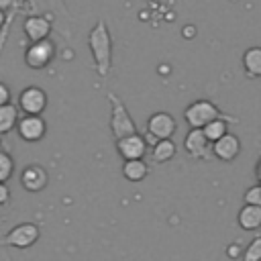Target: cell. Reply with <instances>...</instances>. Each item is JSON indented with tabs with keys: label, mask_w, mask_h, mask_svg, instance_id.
I'll list each match as a JSON object with an SVG mask.
<instances>
[{
	"label": "cell",
	"mask_w": 261,
	"mask_h": 261,
	"mask_svg": "<svg viewBox=\"0 0 261 261\" xmlns=\"http://www.w3.org/2000/svg\"><path fill=\"white\" fill-rule=\"evenodd\" d=\"M239 226L243 230H257L261 228V206H253V204H245L239 210Z\"/></svg>",
	"instance_id": "obj_14"
},
{
	"label": "cell",
	"mask_w": 261,
	"mask_h": 261,
	"mask_svg": "<svg viewBox=\"0 0 261 261\" xmlns=\"http://www.w3.org/2000/svg\"><path fill=\"white\" fill-rule=\"evenodd\" d=\"M49 184V173L45 171V167L33 163V165H27L22 171H20V186L31 192V194H37V192H43Z\"/></svg>",
	"instance_id": "obj_11"
},
{
	"label": "cell",
	"mask_w": 261,
	"mask_h": 261,
	"mask_svg": "<svg viewBox=\"0 0 261 261\" xmlns=\"http://www.w3.org/2000/svg\"><path fill=\"white\" fill-rule=\"evenodd\" d=\"M243 67L249 77L261 75V47H249L243 55Z\"/></svg>",
	"instance_id": "obj_18"
},
{
	"label": "cell",
	"mask_w": 261,
	"mask_h": 261,
	"mask_svg": "<svg viewBox=\"0 0 261 261\" xmlns=\"http://www.w3.org/2000/svg\"><path fill=\"white\" fill-rule=\"evenodd\" d=\"M177 153V147L171 139H161V141H155L153 143V149H151V157L155 163H167L175 157Z\"/></svg>",
	"instance_id": "obj_15"
},
{
	"label": "cell",
	"mask_w": 261,
	"mask_h": 261,
	"mask_svg": "<svg viewBox=\"0 0 261 261\" xmlns=\"http://www.w3.org/2000/svg\"><path fill=\"white\" fill-rule=\"evenodd\" d=\"M39 241V226L35 222H20L8 230L4 239H0V245L4 247H16V249H29Z\"/></svg>",
	"instance_id": "obj_4"
},
{
	"label": "cell",
	"mask_w": 261,
	"mask_h": 261,
	"mask_svg": "<svg viewBox=\"0 0 261 261\" xmlns=\"http://www.w3.org/2000/svg\"><path fill=\"white\" fill-rule=\"evenodd\" d=\"M255 175H257V179L261 181V159L257 161V167H255Z\"/></svg>",
	"instance_id": "obj_25"
},
{
	"label": "cell",
	"mask_w": 261,
	"mask_h": 261,
	"mask_svg": "<svg viewBox=\"0 0 261 261\" xmlns=\"http://www.w3.org/2000/svg\"><path fill=\"white\" fill-rule=\"evenodd\" d=\"M175 128H177V122L169 112H155L147 120V137L153 143L161 139H171Z\"/></svg>",
	"instance_id": "obj_6"
},
{
	"label": "cell",
	"mask_w": 261,
	"mask_h": 261,
	"mask_svg": "<svg viewBox=\"0 0 261 261\" xmlns=\"http://www.w3.org/2000/svg\"><path fill=\"white\" fill-rule=\"evenodd\" d=\"M243 261H261V237L253 239L247 245V249L243 253Z\"/></svg>",
	"instance_id": "obj_21"
},
{
	"label": "cell",
	"mask_w": 261,
	"mask_h": 261,
	"mask_svg": "<svg viewBox=\"0 0 261 261\" xmlns=\"http://www.w3.org/2000/svg\"><path fill=\"white\" fill-rule=\"evenodd\" d=\"M147 147H149V143H147V139L141 133H133V135L122 137V139L116 141V151H118V155L124 161H128V159H143L145 153H147Z\"/></svg>",
	"instance_id": "obj_9"
},
{
	"label": "cell",
	"mask_w": 261,
	"mask_h": 261,
	"mask_svg": "<svg viewBox=\"0 0 261 261\" xmlns=\"http://www.w3.org/2000/svg\"><path fill=\"white\" fill-rule=\"evenodd\" d=\"M241 153V141L237 135L226 133L222 135L218 141L212 143V155L224 163H230L232 159H237V155Z\"/></svg>",
	"instance_id": "obj_12"
},
{
	"label": "cell",
	"mask_w": 261,
	"mask_h": 261,
	"mask_svg": "<svg viewBox=\"0 0 261 261\" xmlns=\"http://www.w3.org/2000/svg\"><path fill=\"white\" fill-rule=\"evenodd\" d=\"M149 173V167L143 159H128L122 163V175L128 181H143Z\"/></svg>",
	"instance_id": "obj_17"
},
{
	"label": "cell",
	"mask_w": 261,
	"mask_h": 261,
	"mask_svg": "<svg viewBox=\"0 0 261 261\" xmlns=\"http://www.w3.org/2000/svg\"><path fill=\"white\" fill-rule=\"evenodd\" d=\"M245 204H253V206H261V184L253 186L245 192Z\"/></svg>",
	"instance_id": "obj_22"
},
{
	"label": "cell",
	"mask_w": 261,
	"mask_h": 261,
	"mask_svg": "<svg viewBox=\"0 0 261 261\" xmlns=\"http://www.w3.org/2000/svg\"><path fill=\"white\" fill-rule=\"evenodd\" d=\"M47 108V92L39 86H29L18 94V110L22 114H41Z\"/></svg>",
	"instance_id": "obj_8"
},
{
	"label": "cell",
	"mask_w": 261,
	"mask_h": 261,
	"mask_svg": "<svg viewBox=\"0 0 261 261\" xmlns=\"http://www.w3.org/2000/svg\"><path fill=\"white\" fill-rule=\"evenodd\" d=\"M8 102H10V90H8V86L4 82H0V106L8 104Z\"/></svg>",
	"instance_id": "obj_24"
},
{
	"label": "cell",
	"mask_w": 261,
	"mask_h": 261,
	"mask_svg": "<svg viewBox=\"0 0 261 261\" xmlns=\"http://www.w3.org/2000/svg\"><path fill=\"white\" fill-rule=\"evenodd\" d=\"M10 200V188L6 186V181H0V206H4Z\"/></svg>",
	"instance_id": "obj_23"
},
{
	"label": "cell",
	"mask_w": 261,
	"mask_h": 261,
	"mask_svg": "<svg viewBox=\"0 0 261 261\" xmlns=\"http://www.w3.org/2000/svg\"><path fill=\"white\" fill-rule=\"evenodd\" d=\"M12 171H14V161H12V157H10L6 151L0 149V181H8L10 175H12Z\"/></svg>",
	"instance_id": "obj_20"
},
{
	"label": "cell",
	"mask_w": 261,
	"mask_h": 261,
	"mask_svg": "<svg viewBox=\"0 0 261 261\" xmlns=\"http://www.w3.org/2000/svg\"><path fill=\"white\" fill-rule=\"evenodd\" d=\"M18 118H20L18 106H14L10 102L8 104H2L0 106V137L6 135V133H10V130H14Z\"/></svg>",
	"instance_id": "obj_16"
},
{
	"label": "cell",
	"mask_w": 261,
	"mask_h": 261,
	"mask_svg": "<svg viewBox=\"0 0 261 261\" xmlns=\"http://www.w3.org/2000/svg\"><path fill=\"white\" fill-rule=\"evenodd\" d=\"M184 149L194 159H206L212 155V143L206 139L202 128H192L184 139Z\"/></svg>",
	"instance_id": "obj_10"
},
{
	"label": "cell",
	"mask_w": 261,
	"mask_h": 261,
	"mask_svg": "<svg viewBox=\"0 0 261 261\" xmlns=\"http://www.w3.org/2000/svg\"><path fill=\"white\" fill-rule=\"evenodd\" d=\"M88 45L96 63V73L100 77H106L112 69V37L104 20H98L92 27L88 35Z\"/></svg>",
	"instance_id": "obj_1"
},
{
	"label": "cell",
	"mask_w": 261,
	"mask_h": 261,
	"mask_svg": "<svg viewBox=\"0 0 261 261\" xmlns=\"http://www.w3.org/2000/svg\"><path fill=\"white\" fill-rule=\"evenodd\" d=\"M4 24V12H2V8H0V27Z\"/></svg>",
	"instance_id": "obj_26"
},
{
	"label": "cell",
	"mask_w": 261,
	"mask_h": 261,
	"mask_svg": "<svg viewBox=\"0 0 261 261\" xmlns=\"http://www.w3.org/2000/svg\"><path fill=\"white\" fill-rule=\"evenodd\" d=\"M16 133L27 143H37L47 133V122L41 114H22L16 122Z\"/></svg>",
	"instance_id": "obj_7"
},
{
	"label": "cell",
	"mask_w": 261,
	"mask_h": 261,
	"mask_svg": "<svg viewBox=\"0 0 261 261\" xmlns=\"http://www.w3.org/2000/svg\"><path fill=\"white\" fill-rule=\"evenodd\" d=\"M22 31L27 35V39L33 43V41H43V39H49V33H51V20L47 16H29L24 22H22Z\"/></svg>",
	"instance_id": "obj_13"
},
{
	"label": "cell",
	"mask_w": 261,
	"mask_h": 261,
	"mask_svg": "<svg viewBox=\"0 0 261 261\" xmlns=\"http://www.w3.org/2000/svg\"><path fill=\"white\" fill-rule=\"evenodd\" d=\"M220 116V110L210 100H196L184 110V118L190 124V128H204L208 122Z\"/></svg>",
	"instance_id": "obj_3"
},
{
	"label": "cell",
	"mask_w": 261,
	"mask_h": 261,
	"mask_svg": "<svg viewBox=\"0 0 261 261\" xmlns=\"http://www.w3.org/2000/svg\"><path fill=\"white\" fill-rule=\"evenodd\" d=\"M55 57V45L51 39L33 41L24 51V63L31 69H43L47 67Z\"/></svg>",
	"instance_id": "obj_5"
},
{
	"label": "cell",
	"mask_w": 261,
	"mask_h": 261,
	"mask_svg": "<svg viewBox=\"0 0 261 261\" xmlns=\"http://www.w3.org/2000/svg\"><path fill=\"white\" fill-rule=\"evenodd\" d=\"M202 130H204L206 139H208L210 143H214V141H218L222 135H226V133H228V126H226V120H224L222 116H218V118H214L212 122H208Z\"/></svg>",
	"instance_id": "obj_19"
},
{
	"label": "cell",
	"mask_w": 261,
	"mask_h": 261,
	"mask_svg": "<svg viewBox=\"0 0 261 261\" xmlns=\"http://www.w3.org/2000/svg\"><path fill=\"white\" fill-rule=\"evenodd\" d=\"M108 100H110V106H112L110 130H112L114 141H118V139H122V137H128V135H133V133H139V130H137V124H135L133 116L128 114L126 106L122 104V100H120L114 92H108Z\"/></svg>",
	"instance_id": "obj_2"
}]
</instances>
